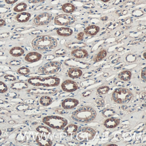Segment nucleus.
I'll return each instance as SVG.
<instances>
[{
	"instance_id": "f257e3e1",
	"label": "nucleus",
	"mask_w": 146,
	"mask_h": 146,
	"mask_svg": "<svg viewBox=\"0 0 146 146\" xmlns=\"http://www.w3.org/2000/svg\"><path fill=\"white\" fill-rule=\"evenodd\" d=\"M31 44L33 48L36 51H50L57 47L58 41L50 36H40L35 38Z\"/></svg>"
},
{
	"instance_id": "f03ea898",
	"label": "nucleus",
	"mask_w": 146,
	"mask_h": 146,
	"mask_svg": "<svg viewBox=\"0 0 146 146\" xmlns=\"http://www.w3.org/2000/svg\"><path fill=\"white\" fill-rule=\"evenodd\" d=\"M96 116L95 110L90 107H83L75 111L72 117L74 120L81 123H88L93 121Z\"/></svg>"
},
{
	"instance_id": "7ed1b4c3",
	"label": "nucleus",
	"mask_w": 146,
	"mask_h": 146,
	"mask_svg": "<svg viewBox=\"0 0 146 146\" xmlns=\"http://www.w3.org/2000/svg\"><path fill=\"white\" fill-rule=\"evenodd\" d=\"M28 82L35 87H56L59 85L60 79L56 77L35 76L28 79Z\"/></svg>"
},
{
	"instance_id": "20e7f679",
	"label": "nucleus",
	"mask_w": 146,
	"mask_h": 146,
	"mask_svg": "<svg viewBox=\"0 0 146 146\" xmlns=\"http://www.w3.org/2000/svg\"><path fill=\"white\" fill-rule=\"evenodd\" d=\"M42 121L48 126L58 129H63L68 123L67 120L64 118L56 116H46L42 118Z\"/></svg>"
},
{
	"instance_id": "39448f33",
	"label": "nucleus",
	"mask_w": 146,
	"mask_h": 146,
	"mask_svg": "<svg viewBox=\"0 0 146 146\" xmlns=\"http://www.w3.org/2000/svg\"><path fill=\"white\" fill-rule=\"evenodd\" d=\"M132 93L127 89H117L113 92L112 98L113 100L119 104L127 103L131 100L132 97Z\"/></svg>"
},
{
	"instance_id": "423d86ee",
	"label": "nucleus",
	"mask_w": 146,
	"mask_h": 146,
	"mask_svg": "<svg viewBox=\"0 0 146 146\" xmlns=\"http://www.w3.org/2000/svg\"><path fill=\"white\" fill-rule=\"evenodd\" d=\"M96 134V132L94 129L89 127H84L76 132L74 138L81 142H87L92 140Z\"/></svg>"
},
{
	"instance_id": "0eeeda50",
	"label": "nucleus",
	"mask_w": 146,
	"mask_h": 146,
	"mask_svg": "<svg viewBox=\"0 0 146 146\" xmlns=\"http://www.w3.org/2000/svg\"><path fill=\"white\" fill-rule=\"evenodd\" d=\"M61 68V64L57 61L47 63L38 70V72L43 75H51L57 73Z\"/></svg>"
},
{
	"instance_id": "6e6552de",
	"label": "nucleus",
	"mask_w": 146,
	"mask_h": 146,
	"mask_svg": "<svg viewBox=\"0 0 146 146\" xmlns=\"http://www.w3.org/2000/svg\"><path fill=\"white\" fill-rule=\"evenodd\" d=\"M75 22V18L70 15L60 14L54 19V24L58 26H64L73 24Z\"/></svg>"
},
{
	"instance_id": "1a4fd4ad",
	"label": "nucleus",
	"mask_w": 146,
	"mask_h": 146,
	"mask_svg": "<svg viewBox=\"0 0 146 146\" xmlns=\"http://www.w3.org/2000/svg\"><path fill=\"white\" fill-rule=\"evenodd\" d=\"M53 16L48 13H43L36 16L34 19V23L37 26H44L49 24L52 20Z\"/></svg>"
},
{
	"instance_id": "9d476101",
	"label": "nucleus",
	"mask_w": 146,
	"mask_h": 146,
	"mask_svg": "<svg viewBox=\"0 0 146 146\" xmlns=\"http://www.w3.org/2000/svg\"><path fill=\"white\" fill-rule=\"evenodd\" d=\"M61 88L64 91L72 92L77 89L78 85L74 81L71 80H67L64 81L62 84Z\"/></svg>"
},
{
	"instance_id": "9b49d317",
	"label": "nucleus",
	"mask_w": 146,
	"mask_h": 146,
	"mask_svg": "<svg viewBox=\"0 0 146 146\" xmlns=\"http://www.w3.org/2000/svg\"><path fill=\"white\" fill-rule=\"evenodd\" d=\"M42 55L38 52H30L25 57V60L30 63H35L39 61L41 59Z\"/></svg>"
},
{
	"instance_id": "f8f14e48",
	"label": "nucleus",
	"mask_w": 146,
	"mask_h": 146,
	"mask_svg": "<svg viewBox=\"0 0 146 146\" xmlns=\"http://www.w3.org/2000/svg\"><path fill=\"white\" fill-rule=\"evenodd\" d=\"M47 135L42 134V135H39L36 138V141L38 145L40 146H51L52 145V142L51 139L48 138Z\"/></svg>"
},
{
	"instance_id": "ddd939ff",
	"label": "nucleus",
	"mask_w": 146,
	"mask_h": 146,
	"mask_svg": "<svg viewBox=\"0 0 146 146\" xmlns=\"http://www.w3.org/2000/svg\"><path fill=\"white\" fill-rule=\"evenodd\" d=\"M78 103V101L76 99L69 98L66 99L62 102V106L65 109H72L76 106Z\"/></svg>"
},
{
	"instance_id": "4468645a",
	"label": "nucleus",
	"mask_w": 146,
	"mask_h": 146,
	"mask_svg": "<svg viewBox=\"0 0 146 146\" xmlns=\"http://www.w3.org/2000/svg\"><path fill=\"white\" fill-rule=\"evenodd\" d=\"M31 17V14L29 13L23 12L19 13L15 17V19L18 23H26L29 21Z\"/></svg>"
},
{
	"instance_id": "2eb2a0df",
	"label": "nucleus",
	"mask_w": 146,
	"mask_h": 146,
	"mask_svg": "<svg viewBox=\"0 0 146 146\" xmlns=\"http://www.w3.org/2000/svg\"><path fill=\"white\" fill-rule=\"evenodd\" d=\"M100 31V28L96 25H91L85 28L84 30V33L86 35L93 36L97 35Z\"/></svg>"
},
{
	"instance_id": "dca6fc26",
	"label": "nucleus",
	"mask_w": 146,
	"mask_h": 146,
	"mask_svg": "<svg viewBox=\"0 0 146 146\" xmlns=\"http://www.w3.org/2000/svg\"><path fill=\"white\" fill-rule=\"evenodd\" d=\"M71 55L77 58H84L88 55V53L87 50L81 48L74 49L71 52Z\"/></svg>"
},
{
	"instance_id": "f3484780",
	"label": "nucleus",
	"mask_w": 146,
	"mask_h": 146,
	"mask_svg": "<svg viewBox=\"0 0 146 146\" xmlns=\"http://www.w3.org/2000/svg\"><path fill=\"white\" fill-rule=\"evenodd\" d=\"M73 31L72 29L68 28H59L56 31L57 35L63 37H68L70 36L73 34Z\"/></svg>"
},
{
	"instance_id": "a211bd4d",
	"label": "nucleus",
	"mask_w": 146,
	"mask_h": 146,
	"mask_svg": "<svg viewBox=\"0 0 146 146\" xmlns=\"http://www.w3.org/2000/svg\"><path fill=\"white\" fill-rule=\"evenodd\" d=\"M25 53V50L21 47L16 46L10 50V54L13 57L18 58L23 56Z\"/></svg>"
},
{
	"instance_id": "6ab92c4d",
	"label": "nucleus",
	"mask_w": 146,
	"mask_h": 146,
	"mask_svg": "<svg viewBox=\"0 0 146 146\" xmlns=\"http://www.w3.org/2000/svg\"><path fill=\"white\" fill-rule=\"evenodd\" d=\"M119 120L114 118H111L106 119L104 123V125L108 128H114L119 124Z\"/></svg>"
},
{
	"instance_id": "aec40b11",
	"label": "nucleus",
	"mask_w": 146,
	"mask_h": 146,
	"mask_svg": "<svg viewBox=\"0 0 146 146\" xmlns=\"http://www.w3.org/2000/svg\"><path fill=\"white\" fill-rule=\"evenodd\" d=\"M68 76L71 78H77L82 75L83 72L81 70L77 68H70L68 71Z\"/></svg>"
},
{
	"instance_id": "412c9836",
	"label": "nucleus",
	"mask_w": 146,
	"mask_h": 146,
	"mask_svg": "<svg viewBox=\"0 0 146 146\" xmlns=\"http://www.w3.org/2000/svg\"><path fill=\"white\" fill-rule=\"evenodd\" d=\"M54 91L51 90L45 89L42 88L31 89L28 90L29 94H52Z\"/></svg>"
},
{
	"instance_id": "4be33fe9",
	"label": "nucleus",
	"mask_w": 146,
	"mask_h": 146,
	"mask_svg": "<svg viewBox=\"0 0 146 146\" xmlns=\"http://www.w3.org/2000/svg\"><path fill=\"white\" fill-rule=\"evenodd\" d=\"M29 85L24 82H18L13 83L11 85V88L14 90H22L28 88Z\"/></svg>"
},
{
	"instance_id": "5701e85b",
	"label": "nucleus",
	"mask_w": 146,
	"mask_h": 146,
	"mask_svg": "<svg viewBox=\"0 0 146 146\" xmlns=\"http://www.w3.org/2000/svg\"><path fill=\"white\" fill-rule=\"evenodd\" d=\"M62 10L65 13H70L75 11L76 7L71 3H66L62 5Z\"/></svg>"
},
{
	"instance_id": "b1692460",
	"label": "nucleus",
	"mask_w": 146,
	"mask_h": 146,
	"mask_svg": "<svg viewBox=\"0 0 146 146\" xmlns=\"http://www.w3.org/2000/svg\"><path fill=\"white\" fill-rule=\"evenodd\" d=\"M28 5L25 2H21L16 5L13 8V10L15 12L20 13L25 11Z\"/></svg>"
},
{
	"instance_id": "393cba45",
	"label": "nucleus",
	"mask_w": 146,
	"mask_h": 146,
	"mask_svg": "<svg viewBox=\"0 0 146 146\" xmlns=\"http://www.w3.org/2000/svg\"><path fill=\"white\" fill-rule=\"evenodd\" d=\"M78 126L75 124H70L68 125L64 130V132L67 134V136H70L72 134H75L77 131Z\"/></svg>"
},
{
	"instance_id": "a878e982",
	"label": "nucleus",
	"mask_w": 146,
	"mask_h": 146,
	"mask_svg": "<svg viewBox=\"0 0 146 146\" xmlns=\"http://www.w3.org/2000/svg\"><path fill=\"white\" fill-rule=\"evenodd\" d=\"M131 73L130 71L128 70L123 71L120 72L118 75V77L119 79L123 81H128L131 78Z\"/></svg>"
},
{
	"instance_id": "bb28decb",
	"label": "nucleus",
	"mask_w": 146,
	"mask_h": 146,
	"mask_svg": "<svg viewBox=\"0 0 146 146\" xmlns=\"http://www.w3.org/2000/svg\"><path fill=\"white\" fill-rule=\"evenodd\" d=\"M36 131L40 134H44L48 135L52 134V131L51 129L48 127L43 125H40L36 128Z\"/></svg>"
},
{
	"instance_id": "cd10ccee",
	"label": "nucleus",
	"mask_w": 146,
	"mask_h": 146,
	"mask_svg": "<svg viewBox=\"0 0 146 146\" xmlns=\"http://www.w3.org/2000/svg\"><path fill=\"white\" fill-rule=\"evenodd\" d=\"M40 104L43 106H48L52 103V100L49 96H43L40 98Z\"/></svg>"
},
{
	"instance_id": "c85d7f7f",
	"label": "nucleus",
	"mask_w": 146,
	"mask_h": 146,
	"mask_svg": "<svg viewBox=\"0 0 146 146\" xmlns=\"http://www.w3.org/2000/svg\"><path fill=\"white\" fill-rule=\"evenodd\" d=\"M107 55V52L106 50H102L100 51L96 56L94 57V60L95 62L100 61L105 58Z\"/></svg>"
},
{
	"instance_id": "c756f323",
	"label": "nucleus",
	"mask_w": 146,
	"mask_h": 146,
	"mask_svg": "<svg viewBox=\"0 0 146 146\" xmlns=\"http://www.w3.org/2000/svg\"><path fill=\"white\" fill-rule=\"evenodd\" d=\"M17 72L20 75L26 76L29 74L30 72V70L27 67H22L18 70Z\"/></svg>"
},
{
	"instance_id": "7c9ffc66",
	"label": "nucleus",
	"mask_w": 146,
	"mask_h": 146,
	"mask_svg": "<svg viewBox=\"0 0 146 146\" xmlns=\"http://www.w3.org/2000/svg\"><path fill=\"white\" fill-rule=\"evenodd\" d=\"M109 88L108 86H103L99 88L97 90V92L98 94L100 95L104 94H106L109 91Z\"/></svg>"
},
{
	"instance_id": "2f4dec72",
	"label": "nucleus",
	"mask_w": 146,
	"mask_h": 146,
	"mask_svg": "<svg viewBox=\"0 0 146 146\" xmlns=\"http://www.w3.org/2000/svg\"><path fill=\"white\" fill-rule=\"evenodd\" d=\"M7 85L4 82L0 81V94H4L8 90Z\"/></svg>"
},
{
	"instance_id": "473e14b6",
	"label": "nucleus",
	"mask_w": 146,
	"mask_h": 146,
	"mask_svg": "<svg viewBox=\"0 0 146 146\" xmlns=\"http://www.w3.org/2000/svg\"><path fill=\"white\" fill-rule=\"evenodd\" d=\"M4 78H5L6 80L11 81V82H14V81H16V80H17V78L14 76H13L12 75H9V74L5 75Z\"/></svg>"
},
{
	"instance_id": "72a5a7b5",
	"label": "nucleus",
	"mask_w": 146,
	"mask_h": 146,
	"mask_svg": "<svg viewBox=\"0 0 146 146\" xmlns=\"http://www.w3.org/2000/svg\"><path fill=\"white\" fill-rule=\"evenodd\" d=\"M132 14L134 17H141L143 15V12L139 10H135L132 12Z\"/></svg>"
},
{
	"instance_id": "f704fd0d",
	"label": "nucleus",
	"mask_w": 146,
	"mask_h": 146,
	"mask_svg": "<svg viewBox=\"0 0 146 146\" xmlns=\"http://www.w3.org/2000/svg\"><path fill=\"white\" fill-rule=\"evenodd\" d=\"M84 33L83 32H79L77 36V39L78 40L82 41L84 39Z\"/></svg>"
},
{
	"instance_id": "c9c22d12",
	"label": "nucleus",
	"mask_w": 146,
	"mask_h": 146,
	"mask_svg": "<svg viewBox=\"0 0 146 146\" xmlns=\"http://www.w3.org/2000/svg\"><path fill=\"white\" fill-rule=\"evenodd\" d=\"M141 77L142 78L143 80L144 81L146 80V67H144L143 69L142 70L141 74Z\"/></svg>"
},
{
	"instance_id": "e433bc0d",
	"label": "nucleus",
	"mask_w": 146,
	"mask_h": 146,
	"mask_svg": "<svg viewBox=\"0 0 146 146\" xmlns=\"http://www.w3.org/2000/svg\"><path fill=\"white\" fill-rule=\"evenodd\" d=\"M46 0H27V1L30 4H37L46 1Z\"/></svg>"
},
{
	"instance_id": "4c0bfd02",
	"label": "nucleus",
	"mask_w": 146,
	"mask_h": 146,
	"mask_svg": "<svg viewBox=\"0 0 146 146\" xmlns=\"http://www.w3.org/2000/svg\"><path fill=\"white\" fill-rule=\"evenodd\" d=\"M19 0H5V2L7 5H11L17 3Z\"/></svg>"
},
{
	"instance_id": "58836bf2",
	"label": "nucleus",
	"mask_w": 146,
	"mask_h": 146,
	"mask_svg": "<svg viewBox=\"0 0 146 146\" xmlns=\"http://www.w3.org/2000/svg\"><path fill=\"white\" fill-rule=\"evenodd\" d=\"M96 102L99 106H102L104 104V101L101 99L96 100Z\"/></svg>"
},
{
	"instance_id": "ea45409f",
	"label": "nucleus",
	"mask_w": 146,
	"mask_h": 146,
	"mask_svg": "<svg viewBox=\"0 0 146 146\" xmlns=\"http://www.w3.org/2000/svg\"><path fill=\"white\" fill-rule=\"evenodd\" d=\"M6 24V21L4 19H0V27L4 26Z\"/></svg>"
},
{
	"instance_id": "a19ab883",
	"label": "nucleus",
	"mask_w": 146,
	"mask_h": 146,
	"mask_svg": "<svg viewBox=\"0 0 146 146\" xmlns=\"http://www.w3.org/2000/svg\"><path fill=\"white\" fill-rule=\"evenodd\" d=\"M102 2H104V3H107L108 2V1H110V0H101Z\"/></svg>"
},
{
	"instance_id": "79ce46f5",
	"label": "nucleus",
	"mask_w": 146,
	"mask_h": 146,
	"mask_svg": "<svg viewBox=\"0 0 146 146\" xmlns=\"http://www.w3.org/2000/svg\"><path fill=\"white\" fill-rule=\"evenodd\" d=\"M143 57H144V59H146V52H144V54H143Z\"/></svg>"
},
{
	"instance_id": "37998d69",
	"label": "nucleus",
	"mask_w": 146,
	"mask_h": 146,
	"mask_svg": "<svg viewBox=\"0 0 146 146\" xmlns=\"http://www.w3.org/2000/svg\"><path fill=\"white\" fill-rule=\"evenodd\" d=\"M1 135H2V131L0 129V136Z\"/></svg>"
},
{
	"instance_id": "c03bdc74",
	"label": "nucleus",
	"mask_w": 146,
	"mask_h": 146,
	"mask_svg": "<svg viewBox=\"0 0 146 146\" xmlns=\"http://www.w3.org/2000/svg\"><path fill=\"white\" fill-rule=\"evenodd\" d=\"M108 146H117V145H114V144H111V145H109Z\"/></svg>"
},
{
	"instance_id": "a18cd8bd",
	"label": "nucleus",
	"mask_w": 146,
	"mask_h": 146,
	"mask_svg": "<svg viewBox=\"0 0 146 146\" xmlns=\"http://www.w3.org/2000/svg\"><path fill=\"white\" fill-rule=\"evenodd\" d=\"M72 1H77V0H72Z\"/></svg>"
}]
</instances>
